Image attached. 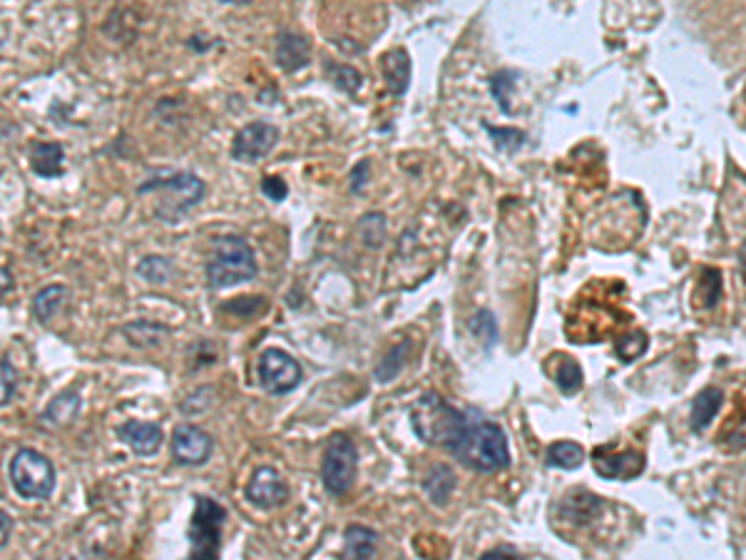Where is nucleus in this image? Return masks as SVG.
I'll return each mask as SVG.
<instances>
[{
	"label": "nucleus",
	"instance_id": "29",
	"mask_svg": "<svg viewBox=\"0 0 746 560\" xmlns=\"http://www.w3.org/2000/svg\"><path fill=\"white\" fill-rule=\"evenodd\" d=\"M267 307V299L264 297H237L234 302L229 304H222V312H232V314H239V317H254V314H259L262 309Z\"/></svg>",
	"mask_w": 746,
	"mask_h": 560
},
{
	"label": "nucleus",
	"instance_id": "2",
	"mask_svg": "<svg viewBox=\"0 0 746 560\" xmlns=\"http://www.w3.org/2000/svg\"><path fill=\"white\" fill-rule=\"evenodd\" d=\"M411 429L416 434V439L421 444L438 446L451 451L456 446V441L461 439L463 429H466L468 414L466 409H456V406L448 404L441 394L436 391H426L416 399V404L411 406Z\"/></svg>",
	"mask_w": 746,
	"mask_h": 560
},
{
	"label": "nucleus",
	"instance_id": "30",
	"mask_svg": "<svg viewBox=\"0 0 746 560\" xmlns=\"http://www.w3.org/2000/svg\"><path fill=\"white\" fill-rule=\"evenodd\" d=\"M485 127H488V125H485ZM488 132L493 135L495 145H498L500 150L513 152V150H518V147L525 145V132L513 130V127H508V130H505V127H488Z\"/></svg>",
	"mask_w": 746,
	"mask_h": 560
},
{
	"label": "nucleus",
	"instance_id": "37",
	"mask_svg": "<svg viewBox=\"0 0 746 560\" xmlns=\"http://www.w3.org/2000/svg\"><path fill=\"white\" fill-rule=\"evenodd\" d=\"M13 289V277H10L8 267H3V294L8 297V292Z\"/></svg>",
	"mask_w": 746,
	"mask_h": 560
},
{
	"label": "nucleus",
	"instance_id": "36",
	"mask_svg": "<svg viewBox=\"0 0 746 560\" xmlns=\"http://www.w3.org/2000/svg\"><path fill=\"white\" fill-rule=\"evenodd\" d=\"M495 556H513V558H518V551H515V548H510V546H500V548H493V551H485L483 553V558H495Z\"/></svg>",
	"mask_w": 746,
	"mask_h": 560
},
{
	"label": "nucleus",
	"instance_id": "25",
	"mask_svg": "<svg viewBox=\"0 0 746 560\" xmlns=\"http://www.w3.org/2000/svg\"><path fill=\"white\" fill-rule=\"evenodd\" d=\"M408 349H411V344H408V341H401L398 346H393V349L386 354V359H383L381 364L376 366V379L378 381L396 379V376L401 374L403 366H406Z\"/></svg>",
	"mask_w": 746,
	"mask_h": 560
},
{
	"label": "nucleus",
	"instance_id": "13",
	"mask_svg": "<svg viewBox=\"0 0 746 560\" xmlns=\"http://www.w3.org/2000/svg\"><path fill=\"white\" fill-rule=\"evenodd\" d=\"M117 436L137 456H155L160 451L162 441H165V434H162L160 426L150 424V421H125V424L117 426Z\"/></svg>",
	"mask_w": 746,
	"mask_h": 560
},
{
	"label": "nucleus",
	"instance_id": "8",
	"mask_svg": "<svg viewBox=\"0 0 746 560\" xmlns=\"http://www.w3.org/2000/svg\"><path fill=\"white\" fill-rule=\"evenodd\" d=\"M257 374L264 391H269V394L274 396L289 394V391H294L296 386L301 384L299 361H296L289 351L277 349V346L262 351L257 364Z\"/></svg>",
	"mask_w": 746,
	"mask_h": 560
},
{
	"label": "nucleus",
	"instance_id": "26",
	"mask_svg": "<svg viewBox=\"0 0 746 560\" xmlns=\"http://www.w3.org/2000/svg\"><path fill=\"white\" fill-rule=\"evenodd\" d=\"M326 73L331 75V83L341 90V93L354 95L356 90L364 85V78H361L359 70L354 65H339V63H329L326 65Z\"/></svg>",
	"mask_w": 746,
	"mask_h": 560
},
{
	"label": "nucleus",
	"instance_id": "17",
	"mask_svg": "<svg viewBox=\"0 0 746 560\" xmlns=\"http://www.w3.org/2000/svg\"><path fill=\"white\" fill-rule=\"evenodd\" d=\"M602 508H605V503H602L595 493L587 491L570 493V496H565V501L560 503V513L565 516V521L580 523V526L590 523Z\"/></svg>",
	"mask_w": 746,
	"mask_h": 560
},
{
	"label": "nucleus",
	"instance_id": "38",
	"mask_svg": "<svg viewBox=\"0 0 746 560\" xmlns=\"http://www.w3.org/2000/svg\"><path fill=\"white\" fill-rule=\"evenodd\" d=\"M222 3H234V5H244V3H249V0H222Z\"/></svg>",
	"mask_w": 746,
	"mask_h": 560
},
{
	"label": "nucleus",
	"instance_id": "5",
	"mask_svg": "<svg viewBox=\"0 0 746 560\" xmlns=\"http://www.w3.org/2000/svg\"><path fill=\"white\" fill-rule=\"evenodd\" d=\"M10 483L20 498L45 501L55 491V466L48 456L35 448H20L10 458Z\"/></svg>",
	"mask_w": 746,
	"mask_h": 560
},
{
	"label": "nucleus",
	"instance_id": "20",
	"mask_svg": "<svg viewBox=\"0 0 746 560\" xmlns=\"http://www.w3.org/2000/svg\"><path fill=\"white\" fill-rule=\"evenodd\" d=\"M456 483H458L456 473H453L448 466H443V463H438V466H433L431 471L426 473L423 488H426L433 506H446V503L451 501L453 491H456Z\"/></svg>",
	"mask_w": 746,
	"mask_h": 560
},
{
	"label": "nucleus",
	"instance_id": "10",
	"mask_svg": "<svg viewBox=\"0 0 746 560\" xmlns=\"http://www.w3.org/2000/svg\"><path fill=\"white\" fill-rule=\"evenodd\" d=\"M214 441L199 426L182 424L172 431V458L180 466H202L212 456Z\"/></svg>",
	"mask_w": 746,
	"mask_h": 560
},
{
	"label": "nucleus",
	"instance_id": "11",
	"mask_svg": "<svg viewBox=\"0 0 746 560\" xmlns=\"http://www.w3.org/2000/svg\"><path fill=\"white\" fill-rule=\"evenodd\" d=\"M247 501L262 511H274L289 501V486L272 466H262L252 473L247 483Z\"/></svg>",
	"mask_w": 746,
	"mask_h": 560
},
{
	"label": "nucleus",
	"instance_id": "12",
	"mask_svg": "<svg viewBox=\"0 0 746 560\" xmlns=\"http://www.w3.org/2000/svg\"><path fill=\"white\" fill-rule=\"evenodd\" d=\"M645 456L640 451H622L615 453L607 446H597L592 451V466L602 478L612 481H630L645 471Z\"/></svg>",
	"mask_w": 746,
	"mask_h": 560
},
{
	"label": "nucleus",
	"instance_id": "22",
	"mask_svg": "<svg viewBox=\"0 0 746 560\" xmlns=\"http://www.w3.org/2000/svg\"><path fill=\"white\" fill-rule=\"evenodd\" d=\"M553 366H550V374H553L555 384L565 396L577 394L582 389V369L572 356H553Z\"/></svg>",
	"mask_w": 746,
	"mask_h": 560
},
{
	"label": "nucleus",
	"instance_id": "14",
	"mask_svg": "<svg viewBox=\"0 0 746 560\" xmlns=\"http://www.w3.org/2000/svg\"><path fill=\"white\" fill-rule=\"evenodd\" d=\"M381 73L388 93L401 98L411 85V55L403 48H393L381 55Z\"/></svg>",
	"mask_w": 746,
	"mask_h": 560
},
{
	"label": "nucleus",
	"instance_id": "33",
	"mask_svg": "<svg viewBox=\"0 0 746 560\" xmlns=\"http://www.w3.org/2000/svg\"><path fill=\"white\" fill-rule=\"evenodd\" d=\"M0 369H3V399L0 401H3V406H8L15 396V369L8 359H3Z\"/></svg>",
	"mask_w": 746,
	"mask_h": 560
},
{
	"label": "nucleus",
	"instance_id": "27",
	"mask_svg": "<svg viewBox=\"0 0 746 560\" xmlns=\"http://www.w3.org/2000/svg\"><path fill=\"white\" fill-rule=\"evenodd\" d=\"M137 274L152 284H165L172 277V262L160 254H150L137 264Z\"/></svg>",
	"mask_w": 746,
	"mask_h": 560
},
{
	"label": "nucleus",
	"instance_id": "9",
	"mask_svg": "<svg viewBox=\"0 0 746 560\" xmlns=\"http://www.w3.org/2000/svg\"><path fill=\"white\" fill-rule=\"evenodd\" d=\"M279 127L267 120H254L244 125L232 140V157L244 165H257L277 147Z\"/></svg>",
	"mask_w": 746,
	"mask_h": 560
},
{
	"label": "nucleus",
	"instance_id": "18",
	"mask_svg": "<svg viewBox=\"0 0 746 560\" xmlns=\"http://www.w3.org/2000/svg\"><path fill=\"white\" fill-rule=\"evenodd\" d=\"M724 404V391L717 386H707L704 391H699L697 399L692 401V414H689V424L694 431L707 429L714 421V416L719 414Z\"/></svg>",
	"mask_w": 746,
	"mask_h": 560
},
{
	"label": "nucleus",
	"instance_id": "21",
	"mask_svg": "<svg viewBox=\"0 0 746 560\" xmlns=\"http://www.w3.org/2000/svg\"><path fill=\"white\" fill-rule=\"evenodd\" d=\"M68 287L65 284H50V287H43L33 299V314L38 322H50L55 314L63 309V304L68 302Z\"/></svg>",
	"mask_w": 746,
	"mask_h": 560
},
{
	"label": "nucleus",
	"instance_id": "15",
	"mask_svg": "<svg viewBox=\"0 0 746 560\" xmlns=\"http://www.w3.org/2000/svg\"><path fill=\"white\" fill-rule=\"evenodd\" d=\"M311 45L304 35L291 33V30H281L277 35V63L284 73H296V70L309 65Z\"/></svg>",
	"mask_w": 746,
	"mask_h": 560
},
{
	"label": "nucleus",
	"instance_id": "3",
	"mask_svg": "<svg viewBox=\"0 0 746 560\" xmlns=\"http://www.w3.org/2000/svg\"><path fill=\"white\" fill-rule=\"evenodd\" d=\"M259 267L254 259L252 244L239 234H224L214 242L212 259L204 267L207 284L212 289L237 287L242 282H252L257 277Z\"/></svg>",
	"mask_w": 746,
	"mask_h": 560
},
{
	"label": "nucleus",
	"instance_id": "16",
	"mask_svg": "<svg viewBox=\"0 0 746 560\" xmlns=\"http://www.w3.org/2000/svg\"><path fill=\"white\" fill-rule=\"evenodd\" d=\"M63 162L65 150L60 142H35L30 150V167L35 175L45 177V180H55L63 175Z\"/></svg>",
	"mask_w": 746,
	"mask_h": 560
},
{
	"label": "nucleus",
	"instance_id": "24",
	"mask_svg": "<svg viewBox=\"0 0 746 560\" xmlns=\"http://www.w3.org/2000/svg\"><path fill=\"white\" fill-rule=\"evenodd\" d=\"M344 538H346L344 551L349 558H373V556H376L378 533L373 531V528H366V526H359V523H354V526L346 528Z\"/></svg>",
	"mask_w": 746,
	"mask_h": 560
},
{
	"label": "nucleus",
	"instance_id": "31",
	"mask_svg": "<svg viewBox=\"0 0 746 560\" xmlns=\"http://www.w3.org/2000/svg\"><path fill=\"white\" fill-rule=\"evenodd\" d=\"M510 90H513V75H508V73L493 75V80H490V93H493V98L498 100L500 110L503 112H510Z\"/></svg>",
	"mask_w": 746,
	"mask_h": 560
},
{
	"label": "nucleus",
	"instance_id": "35",
	"mask_svg": "<svg viewBox=\"0 0 746 560\" xmlns=\"http://www.w3.org/2000/svg\"><path fill=\"white\" fill-rule=\"evenodd\" d=\"M0 523H3V538H0V548H5V546H8V538H10V528H13L8 511L0 513Z\"/></svg>",
	"mask_w": 746,
	"mask_h": 560
},
{
	"label": "nucleus",
	"instance_id": "6",
	"mask_svg": "<svg viewBox=\"0 0 746 560\" xmlns=\"http://www.w3.org/2000/svg\"><path fill=\"white\" fill-rule=\"evenodd\" d=\"M227 511L209 496H194V513L189 518V556L194 560L217 558L222 548V528Z\"/></svg>",
	"mask_w": 746,
	"mask_h": 560
},
{
	"label": "nucleus",
	"instance_id": "1",
	"mask_svg": "<svg viewBox=\"0 0 746 560\" xmlns=\"http://www.w3.org/2000/svg\"><path fill=\"white\" fill-rule=\"evenodd\" d=\"M466 414V429L448 453L470 471L498 473L508 468L510 446L505 431L488 416L480 414L478 409H466Z\"/></svg>",
	"mask_w": 746,
	"mask_h": 560
},
{
	"label": "nucleus",
	"instance_id": "32",
	"mask_svg": "<svg viewBox=\"0 0 746 560\" xmlns=\"http://www.w3.org/2000/svg\"><path fill=\"white\" fill-rule=\"evenodd\" d=\"M262 192L272 202H281V200H286V195H289V187H286V182L281 180V177L267 175L262 180Z\"/></svg>",
	"mask_w": 746,
	"mask_h": 560
},
{
	"label": "nucleus",
	"instance_id": "28",
	"mask_svg": "<svg viewBox=\"0 0 746 560\" xmlns=\"http://www.w3.org/2000/svg\"><path fill=\"white\" fill-rule=\"evenodd\" d=\"M359 234L364 239L366 247L378 249L383 242H386V217L381 212H371V215H364L359 220Z\"/></svg>",
	"mask_w": 746,
	"mask_h": 560
},
{
	"label": "nucleus",
	"instance_id": "19",
	"mask_svg": "<svg viewBox=\"0 0 746 560\" xmlns=\"http://www.w3.org/2000/svg\"><path fill=\"white\" fill-rule=\"evenodd\" d=\"M80 394L78 391H63L60 396H55L53 401H50L48 409L40 414V421H43V426H65L70 424V421L78 419L80 414Z\"/></svg>",
	"mask_w": 746,
	"mask_h": 560
},
{
	"label": "nucleus",
	"instance_id": "4",
	"mask_svg": "<svg viewBox=\"0 0 746 560\" xmlns=\"http://www.w3.org/2000/svg\"><path fill=\"white\" fill-rule=\"evenodd\" d=\"M140 195L147 192H162V200L157 205V215L165 222H180V217L187 210H192L194 205H199L207 192L204 182L199 180L192 172H165V175H157L152 180L142 182Z\"/></svg>",
	"mask_w": 746,
	"mask_h": 560
},
{
	"label": "nucleus",
	"instance_id": "23",
	"mask_svg": "<svg viewBox=\"0 0 746 560\" xmlns=\"http://www.w3.org/2000/svg\"><path fill=\"white\" fill-rule=\"evenodd\" d=\"M545 463L553 468H562V471H575L585 463V448L575 441H555L545 451Z\"/></svg>",
	"mask_w": 746,
	"mask_h": 560
},
{
	"label": "nucleus",
	"instance_id": "34",
	"mask_svg": "<svg viewBox=\"0 0 746 560\" xmlns=\"http://www.w3.org/2000/svg\"><path fill=\"white\" fill-rule=\"evenodd\" d=\"M349 190L354 192V195H359L361 190H364L366 180H369V160H361L359 165L351 170V177H349Z\"/></svg>",
	"mask_w": 746,
	"mask_h": 560
},
{
	"label": "nucleus",
	"instance_id": "7",
	"mask_svg": "<svg viewBox=\"0 0 746 560\" xmlns=\"http://www.w3.org/2000/svg\"><path fill=\"white\" fill-rule=\"evenodd\" d=\"M359 471V451L351 436L331 434L321 461V483L331 496H344L351 491Z\"/></svg>",
	"mask_w": 746,
	"mask_h": 560
}]
</instances>
